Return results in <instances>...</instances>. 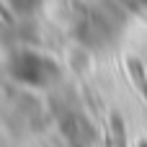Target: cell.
<instances>
[{
    "label": "cell",
    "mask_w": 147,
    "mask_h": 147,
    "mask_svg": "<svg viewBox=\"0 0 147 147\" xmlns=\"http://www.w3.org/2000/svg\"><path fill=\"white\" fill-rule=\"evenodd\" d=\"M10 70H13V75H16L21 83H28V85H47V83L57 75L54 65H52L47 57L34 54V52H21V54H16L13 62H10Z\"/></svg>",
    "instance_id": "6da1fadb"
},
{
    "label": "cell",
    "mask_w": 147,
    "mask_h": 147,
    "mask_svg": "<svg viewBox=\"0 0 147 147\" xmlns=\"http://www.w3.org/2000/svg\"><path fill=\"white\" fill-rule=\"evenodd\" d=\"M142 3H147V0H142Z\"/></svg>",
    "instance_id": "7a4b0ae2"
}]
</instances>
